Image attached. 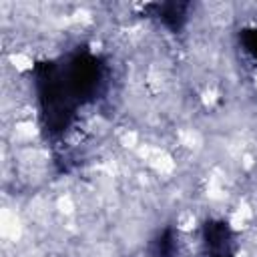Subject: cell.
Listing matches in <instances>:
<instances>
[{
	"label": "cell",
	"mask_w": 257,
	"mask_h": 257,
	"mask_svg": "<svg viewBox=\"0 0 257 257\" xmlns=\"http://www.w3.org/2000/svg\"><path fill=\"white\" fill-rule=\"evenodd\" d=\"M231 231L225 223H207L205 227V247L211 257H231Z\"/></svg>",
	"instance_id": "cell-1"
}]
</instances>
